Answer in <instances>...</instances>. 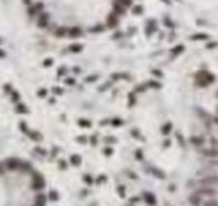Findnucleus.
<instances>
[{
  "label": "nucleus",
  "mask_w": 218,
  "mask_h": 206,
  "mask_svg": "<svg viewBox=\"0 0 218 206\" xmlns=\"http://www.w3.org/2000/svg\"><path fill=\"white\" fill-rule=\"evenodd\" d=\"M29 15L40 29H51L59 37H81L86 30L112 29L133 0H24Z\"/></svg>",
  "instance_id": "obj_1"
},
{
  "label": "nucleus",
  "mask_w": 218,
  "mask_h": 206,
  "mask_svg": "<svg viewBox=\"0 0 218 206\" xmlns=\"http://www.w3.org/2000/svg\"><path fill=\"white\" fill-rule=\"evenodd\" d=\"M17 111H20V112H25V107H24V106H20V107H17Z\"/></svg>",
  "instance_id": "obj_2"
},
{
  "label": "nucleus",
  "mask_w": 218,
  "mask_h": 206,
  "mask_svg": "<svg viewBox=\"0 0 218 206\" xmlns=\"http://www.w3.org/2000/svg\"><path fill=\"white\" fill-rule=\"evenodd\" d=\"M4 55H5V54H4V52H2V51H0V57H4Z\"/></svg>",
  "instance_id": "obj_3"
}]
</instances>
